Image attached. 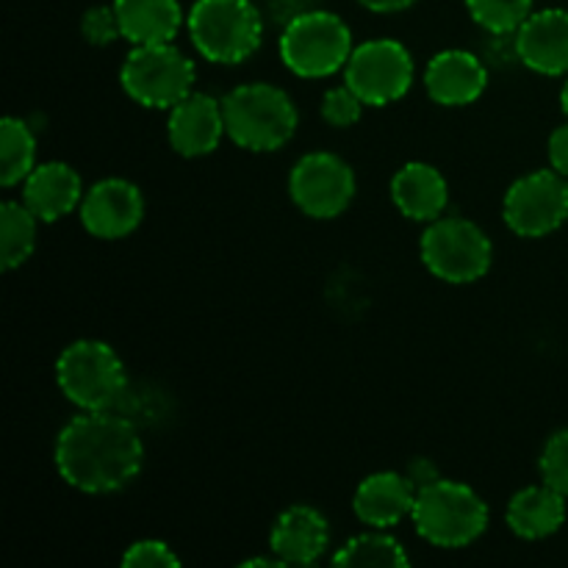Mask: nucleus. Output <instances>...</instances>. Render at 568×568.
<instances>
[{
	"label": "nucleus",
	"mask_w": 568,
	"mask_h": 568,
	"mask_svg": "<svg viewBox=\"0 0 568 568\" xmlns=\"http://www.w3.org/2000/svg\"><path fill=\"white\" fill-rule=\"evenodd\" d=\"M222 136H227L222 100L205 92H192L170 109L166 139H170V148L183 159L211 155L220 148Z\"/></svg>",
	"instance_id": "nucleus-13"
},
{
	"label": "nucleus",
	"mask_w": 568,
	"mask_h": 568,
	"mask_svg": "<svg viewBox=\"0 0 568 568\" xmlns=\"http://www.w3.org/2000/svg\"><path fill=\"white\" fill-rule=\"evenodd\" d=\"M39 216L22 200H6L0 205V264L6 272L26 264L37 250Z\"/></svg>",
	"instance_id": "nucleus-22"
},
{
	"label": "nucleus",
	"mask_w": 568,
	"mask_h": 568,
	"mask_svg": "<svg viewBox=\"0 0 568 568\" xmlns=\"http://www.w3.org/2000/svg\"><path fill=\"white\" fill-rule=\"evenodd\" d=\"M53 460L75 491L116 494L142 475L144 444L133 422L116 410H81L61 427Z\"/></svg>",
	"instance_id": "nucleus-1"
},
{
	"label": "nucleus",
	"mask_w": 568,
	"mask_h": 568,
	"mask_svg": "<svg viewBox=\"0 0 568 568\" xmlns=\"http://www.w3.org/2000/svg\"><path fill=\"white\" fill-rule=\"evenodd\" d=\"M225 131L236 148L275 153L292 142L300 114L292 94L275 83H242L222 98Z\"/></svg>",
	"instance_id": "nucleus-2"
},
{
	"label": "nucleus",
	"mask_w": 568,
	"mask_h": 568,
	"mask_svg": "<svg viewBox=\"0 0 568 568\" xmlns=\"http://www.w3.org/2000/svg\"><path fill=\"white\" fill-rule=\"evenodd\" d=\"M503 216L516 236H549L568 220V178L555 170H538L519 178L505 192Z\"/></svg>",
	"instance_id": "nucleus-11"
},
{
	"label": "nucleus",
	"mask_w": 568,
	"mask_h": 568,
	"mask_svg": "<svg viewBox=\"0 0 568 568\" xmlns=\"http://www.w3.org/2000/svg\"><path fill=\"white\" fill-rule=\"evenodd\" d=\"M410 519L427 544L442 549H460L475 544L486 532L488 505L466 483L442 477L416 491Z\"/></svg>",
	"instance_id": "nucleus-4"
},
{
	"label": "nucleus",
	"mask_w": 568,
	"mask_h": 568,
	"mask_svg": "<svg viewBox=\"0 0 568 568\" xmlns=\"http://www.w3.org/2000/svg\"><path fill=\"white\" fill-rule=\"evenodd\" d=\"M488 87V70L475 53L466 50H442L427 61L425 89L433 103L458 109L483 98Z\"/></svg>",
	"instance_id": "nucleus-15"
},
{
	"label": "nucleus",
	"mask_w": 568,
	"mask_h": 568,
	"mask_svg": "<svg viewBox=\"0 0 568 568\" xmlns=\"http://www.w3.org/2000/svg\"><path fill=\"white\" fill-rule=\"evenodd\" d=\"M78 216L89 236L116 242V239L131 236L142 225L144 197L136 183L125 178H105L83 194Z\"/></svg>",
	"instance_id": "nucleus-12"
},
{
	"label": "nucleus",
	"mask_w": 568,
	"mask_h": 568,
	"mask_svg": "<svg viewBox=\"0 0 568 568\" xmlns=\"http://www.w3.org/2000/svg\"><path fill=\"white\" fill-rule=\"evenodd\" d=\"M416 488L405 471H375L355 488L353 510L366 527L392 530L414 514Z\"/></svg>",
	"instance_id": "nucleus-17"
},
{
	"label": "nucleus",
	"mask_w": 568,
	"mask_h": 568,
	"mask_svg": "<svg viewBox=\"0 0 568 568\" xmlns=\"http://www.w3.org/2000/svg\"><path fill=\"white\" fill-rule=\"evenodd\" d=\"M508 527L525 541H541L555 536L566 521V497L547 483L527 486L508 503Z\"/></svg>",
	"instance_id": "nucleus-20"
},
{
	"label": "nucleus",
	"mask_w": 568,
	"mask_h": 568,
	"mask_svg": "<svg viewBox=\"0 0 568 568\" xmlns=\"http://www.w3.org/2000/svg\"><path fill=\"white\" fill-rule=\"evenodd\" d=\"M120 83L133 103L170 111L194 92V64L172 42L136 44L122 61Z\"/></svg>",
	"instance_id": "nucleus-7"
},
{
	"label": "nucleus",
	"mask_w": 568,
	"mask_h": 568,
	"mask_svg": "<svg viewBox=\"0 0 568 568\" xmlns=\"http://www.w3.org/2000/svg\"><path fill=\"white\" fill-rule=\"evenodd\" d=\"M194 50L211 64H242L264 39V17L253 0H194L186 14Z\"/></svg>",
	"instance_id": "nucleus-3"
},
{
	"label": "nucleus",
	"mask_w": 568,
	"mask_h": 568,
	"mask_svg": "<svg viewBox=\"0 0 568 568\" xmlns=\"http://www.w3.org/2000/svg\"><path fill=\"white\" fill-rule=\"evenodd\" d=\"M471 20L488 33H516L532 14V0H466Z\"/></svg>",
	"instance_id": "nucleus-25"
},
{
	"label": "nucleus",
	"mask_w": 568,
	"mask_h": 568,
	"mask_svg": "<svg viewBox=\"0 0 568 568\" xmlns=\"http://www.w3.org/2000/svg\"><path fill=\"white\" fill-rule=\"evenodd\" d=\"M405 475H408V480L414 483L416 491L425 486H430V483L442 480V475H438V466L433 464L430 458H416L414 464L408 466V471H405Z\"/></svg>",
	"instance_id": "nucleus-31"
},
{
	"label": "nucleus",
	"mask_w": 568,
	"mask_h": 568,
	"mask_svg": "<svg viewBox=\"0 0 568 568\" xmlns=\"http://www.w3.org/2000/svg\"><path fill=\"white\" fill-rule=\"evenodd\" d=\"M281 61L300 78H331L344 70L353 55V31L333 11H297L283 26Z\"/></svg>",
	"instance_id": "nucleus-6"
},
{
	"label": "nucleus",
	"mask_w": 568,
	"mask_h": 568,
	"mask_svg": "<svg viewBox=\"0 0 568 568\" xmlns=\"http://www.w3.org/2000/svg\"><path fill=\"white\" fill-rule=\"evenodd\" d=\"M81 33L89 44H98V48H105V44L122 39L120 20H116L114 3L111 6H92V9L83 14L81 20Z\"/></svg>",
	"instance_id": "nucleus-29"
},
{
	"label": "nucleus",
	"mask_w": 568,
	"mask_h": 568,
	"mask_svg": "<svg viewBox=\"0 0 568 568\" xmlns=\"http://www.w3.org/2000/svg\"><path fill=\"white\" fill-rule=\"evenodd\" d=\"M333 564L405 568L410 566V558L397 538L388 536L386 530H375V527H369V532H361V536L349 538V541L333 555Z\"/></svg>",
	"instance_id": "nucleus-24"
},
{
	"label": "nucleus",
	"mask_w": 568,
	"mask_h": 568,
	"mask_svg": "<svg viewBox=\"0 0 568 568\" xmlns=\"http://www.w3.org/2000/svg\"><path fill=\"white\" fill-rule=\"evenodd\" d=\"M414 55L397 39H369V42L355 44L344 67V83L366 105H377V109L403 100L414 87Z\"/></svg>",
	"instance_id": "nucleus-9"
},
{
	"label": "nucleus",
	"mask_w": 568,
	"mask_h": 568,
	"mask_svg": "<svg viewBox=\"0 0 568 568\" xmlns=\"http://www.w3.org/2000/svg\"><path fill=\"white\" fill-rule=\"evenodd\" d=\"M560 105H564V114L568 116V78H566L564 89H560Z\"/></svg>",
	"instance_id": "nucleus-33"
},
{
	"label": "nucleus",
	"mask_w": 568,
	"mask_h": 568,
	"mask_svg": "<svg viewBox=\"0 0 568 568\" xmlns=\"http://www.w3.org/2000/svg\"><path fill=\"white\" fill-rule=\"evenodd\" d=\"M331 547V525L322 510L311 505H292L275 519L270 532V552L283 566H311Z\"/></svg>",
	"instance_id": "nucleus-16"
},
{
	"label": "nucleus",
	"mask_w": 568,
	"mask_h": 568,
	"mask_svg": "<svg viewBox=\"0 0 568 568\" xmlns=\"http://www.w3.org/2000/svg\"><path fill=\"white\" fill-rule=\"evenodd\" d=\"M549 164H552L555 172L568 178V122L566 125L555 128L552 136H549Z\"/></svg>",
	"instance_id": "nucleus-30"
},
{
	"label": "nucleus",
	"mask_w": 568,
	"mask_h": 568,
	"mask_svg": "<svg viewBox=\"0 0 568 568\" xmlns=\"http://www.w3.org/2000/svg\"><path fill=\"white\" fill-rule=\"evenodd\" d=\"M37 166V136L20 116L0 122V181L6 189L26 181Z\"/></svg>",
	"instance_id": "nucleus-23"
},
{
	"label": "nucleus",
	"mask_w": 568,
	"mask_h": 568,
	"mask_svg": "<svg viewBox=\"0 0 568 568\" xmlns=\"http://www.w3.org/2000/svg\"><path fill=\"white\" fill-rule=\"evenodd\" d=\"M516 55L538 75H568V11H532L516 31Z\"/></svg>",
	"instance_id": "nucleus-14"
},
{
	"label": "nucleus",
	"mask_w": 568,
	"mask_h": 568,
	"mask_svg": "<svg viewBox=\"0 0 568 568\" xmlns=\"http://www.w3.org/2000/svg\"><path fill=\"white\" fill-rule=\"evenodd\" d=\"M392 203L405 220L433 222L444 216L449 203V183L442 172L425 161H410L392 178Z\"/></svg>",
	"instance_id": "nucleus-19"
},
{
	"label": "nucleus",
	"mask_w": 568,
	"mask_h": 568,
	"mask_svg": "<svg viewBox=\"0 0 568 568\" xmlns=\"http://www.w3.org/2000/svg\"><path fill=\"white\" fill-rule=\"evenodd\" d=\"M538 469H541V480L568 499V427L547 438Z\"/></svg>",
	"instance_id": "nucleus-26"
},
{
	"label": "nucleus",
	"mask_w": 568,
	"mask_h": 568,
	"mask_svg": "<svg viewBox=\"0 0 568 568\" xmlns=\"http://www.w3.org/2000/svg\"><path fill=\"white\" fill-rule=\"evenodd\" d=\"M355 172L342 155L308 153L292 166L288 197L311 220H336L355 200Z\"/></svg>",
	"instance_id": "nucleus-10"
},
{
	"label": "nucleus",
	"mask_w": 568,
	"mask_h": 568,
	"mask_svg": "<svg viewBox=\"0 0 568 568\" xmlns=\"http://www.w3.org/2000/svg\"><path fill=\"white\" fill-rule=\"evenodd\" d=\"M364 9L377 11V14H394V11H405L416 3V0H358Z\"/></svg>",
	"instance_id": "nucleus-32"
},
{
	"label": "nucleus",
	"mask_w": 568,
	"mask_h": 568,
	"mask_svg": "<svg viewBox=\"0 0 568 568\" xmlns=\"http://www.w3.org/2000/svg\"><path fill=\"white\" fill-rule=\"evenodd\" d=\"M81 175L64 161H44L33 166L22 181V203L39 216V222H59L81 209L83 200Z\"/></svg>",
	"instance_id": "nucleus-18"
},
{
	"label": "nucleus",
	"mask_w": 568,
	"mask_h": 568,
	"mask_svg": "<svg viewBox=\"0 0 568 568\" xmlns=\"http://www.w3.org/2000/svg\"><path fill=\"white\" fill-rule=\"evenodd\" d=\"M122 39L136 44L172 42L183 26L178 0H114Z\"/></svg>",
	"instance_id": "nucleus-21"
},
{
	"label": "nucleus",
	"mask_w": 568,
	"mask_h": 568,
	"mask_svg": "<svg viewBox=\"0 0 568 568\" xmlns=\"http://www.w3.org/2000/svg\"><path fill=\"white\" fill-rule=\"evenodd\" d=\"M364 100L344 83V87L327 89L322 98V120L331 128H349L364 114Z\"/></svg>",
	"instance_id": "nucleus-27"
},
{
	"label": "nucleus",
	"mask_w": 568,
	"mask_h": 568,
	"mask_svg": "<svg viewBox=\"0 0 568 568\" xmlns=\"http://www.w3.org/2000/svg\"><path fill=\"white\" fill-rule=\"evenodd\" d=\"M55 383L78 410H116L125 397L128 372L111 344L78 338L61 349Z\"/></svg>",
	"instance_id": "nucleus-5"
},
{
	"label": "nucleus",
	"mask_w": 568,
	"mask_h": 568,
	"mask_svg": "<svg viewBox=\"0 0 568 568\" xmlns=\"http://www.w3.org/2000/svg\"><path fill=\"white\" fill-rule=\"evenodd\" d=\"M422 261L438 281L475 283L491 270L494 244L480 225L464 216H438L422 236Z\"/></svg>",
	"instance_id": "nucleus-8"
},
{
	"label": "nucleus",
	"mask_w": 568,
	"mask_h": 568,
	"mask_svg": "<svg viewBox=\"0 0 568 568\" xmlns=\"http://www.w3.org/2000/svg\"><path fill=\"white\" fill-rule=\"evenodd\" d=\"M122 566L125 568H178L181 558L172 552L170 544L159 541V538H142L133 541L122 555Z\"/></svg>",
	"instance_id": "nucleus-28"
}]
</instances>
